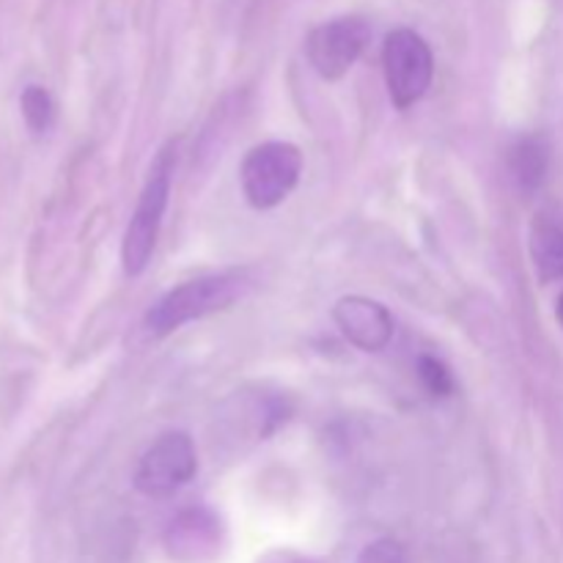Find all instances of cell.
I'll return each instance as SVG.
<instances>
[{
  "label": "cell",
  "instance_id": "obj_1",
  "mask_svg": "<svg viewBox=\"0 0 563 563\" xmlns=\"http://www.w3.org/2000/svg\"><path fill=\"white\" fill-rule=\"evenodd\" d=\"M253 278L247 269H225V273L203 275V278L187 280L176 289L165 291L157 302L143 317V328L148 335H170L181 324L196 322L209 313L225 311L236 300L251 291Z\"/></svg>",
  "mask_w": 563,
  "mask_h": 563
},
{
  "label": "cell",
  "instance_id": "obj_2",
  "mask_svg": "<svg viewBox=\"0 0 563 563\" xmlns=\"http://www.w3.org/2000/svg\"><path fill=\"white\" fill-rule=\"evenodd\" d=\"M170 179H174V152L168 146L154 159L141 198H137L135 214L126 225L124 245H121V264H124V273L130 278L141 275L152 262L154 245H157L159 229H163V214L168 209Z\"/></svg>",
  "mask_w": 563,
  "mask_h": 563
},
{
  "label": "cell",
  "instance_id": "obj_3",
  "mask_svg": "<svg viewBox=\"0 0 563 563\" xmlns=\"http://www.w3.org/2000/svg\"><path fill=\"white\" fill-rule=\"evenodd\" d=\"M302 174V154L295 143L267 141L245 154L240 168L242 192L253 209H273L289 198Z\"/></svg>",
  "mask_w": 563,
  "mask_h": 563
},
{
  "label": "cell",
  "instance_id": "obj_4",
  "mask_svg": "<svg viewBox=\"0 0 563 563\" xmlns=\"http://www.w3.org/2000/svg\"><path fill=\"white\" fill-rule=\"evenodd\" d=\"M383 69L390 102L399 110L412 108L429 91L434 77V58L423 36L410 27L388 33L383 47Z\"/></svg>",
  "mask_w": 563,
  "mask_h": 563
},
{
  "label": "cell",
  "instance_id": "obj_5",
  "mask_svg": "<svg viewBox=\"0 0 563 563\" xmlns=\"http://www.w3.org/2000/svg\"><path fill=\"white\" fill-rule=\"evenodd\" d=\"M198 471V456L187 432H168L154 440L135 467V489L148 498H168Z\"/></svg>",
  "mask_w": 563,
  "mask_h": 563
},
{
  "label": "cell",
  "instance_id": "obj_6",
  "mask_svg": "<svg viewBox=\"0 0 563 563\" xmlns=\"http://www.w3.org/2000/svg\"><path fill=\"white\" fill-rule=\"evenodd\" d=\"M372 38V25L363 16H339L322 22L306 42L308 60L324 80H339L355 66Z\"/></svg>",
  "mask_w": 563,
  "mask_h": 563
},
{
  "label": "cell",
  "instance_id": "obj_7",
  "mask_svg": "<svg viewBox=\"0 0 563 563\" xmlns=\"http://www.w3.org/2000/svg\"><path fill=\"white\" fill-rule=\"evenodd\" d=\"M333 319L344 339L363 352H379L394 339V317L388 308L368 297L352 295L335 302Z\"/></svg>",
  "mask_w": 563,
  "mask_h": 563
},
{
  "label": "cell",
  "instance_id": "obj_8",
  "mask_svg": "<svg viewBox=\"0 0 563 563\" xmlns=\"http://www.w3.org/2000/svg\"><path fill=\"white\" fill-rule=\"evenodd\" d=\"M531 258L542 284L563 278V225L553 218H537L531 225Z\"/></svg>",
  "mask_w": 563,
  "mask_h": 563
},
{
  "label": "cell",
  "instance_id": "obj_9",
  "mask_svg": "<svg viewBox=\"0 0 563 563\" xmlns=\"http://www.w3.org/2000/svg\"><path fill=\"white\" fill-rule=\"evenodd\" d=\"M550 165V148L542 137L531 135L522 137L511 146L509 152V170L515 185L520 187L522 192H533L542 187L544 174H548Z\"/></svg>",
  "mask_w": 563,
  "mask_h": 563
},
{
  "label": "cell",
  "instance_id": "obj_10",
  "mask_svg": "<svg viewBox=\"0 0 563 563\" xmlns=\"http://www.w3.org/2000/svg\"><path fill=\"white\" fill-rule=\"evenodd\" d=\"M187 520L190 522L179 520L170 526L168 550H170V555H176L179 561L196 563L203 553H212L214 528H207V526H212V522H207V526H203V522L198 520L196 511H190V515H187Z\"/></svg>",
  "mask_w": 563,
  "mask_h": 563
},
{
  "label": "cell",
  "instance_id": "obj_11",
  "mask_svg": "<svg viewBox=\"0 0 563 563\" xmlns=\"http://www.w3.org/2000/svg\"><path fill=\"white\" fill-rule=\"evenodd\" d=\"M20 110L33 135H44L55 121V102L44 86H25L20 93Z\"/></svg>",
  "mask_w": 563,
  "mask_h": 563
},
{
  "label": "cell",
  "instance_id": "obj_12",
  "mask_svg": "<svg viewBox=\"0 0 563 563\" xmlns=\"http://www.w3.org/2000/svg\"><path fill=\"white\" fill-rule=\"evenodd\" d=\"M418 377H421L423 388L429 390V396L434 399H445V396L454 394V377H451L449 366L443 361L432 355H423L418 361Z\"/></svg>",
  "mask_w": 563,
  "mask_h": 563
},
{
  "label": "cell",
  "instance_id": "obj_13",
  "mask_svg": "<svg viewBox=\"0 0 563 563\" xmlns=\"http://www.w3.org/2000/svg\"><path fill=\"white\" fill-rule=\"evenodd\" d=\"M357 563H407V553L396 539H377L363 550Z\"/></svg>",
  "mask_w": 563,
  "mask_h": 563
},
{
  "label": "cell",
  "instance_id": "obj_14",
  "mask_svg": "<svg viewBox=\"0 0 563 563\" xmlns=\"http://www.w3.org/2000/svg\"><path fill=\"white\" fill-rule=\"evenodd\" d=\"M555 313H559V322H561V328H563V291H561V297H559V308H555Z\"/></svg>",
  "mask_w": 563,
  "mask_h": 563
}]
</instances>
